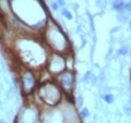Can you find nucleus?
<instances>
[{
	"label": "nucleus",
	"mask_w": 131,
	"mask_h": 123,
	"mask_svg": "<svg viewBox=\"0 0 131 123\" xmlns=\"http://www.w3.org/2000/svg\"><path fill=\"white\" fill-rule=\"evenodd\" d=\"M18 45V55L26 68H45L49 52L44 43L36 40L32 36H22Z\"/></svg>",
	"instance_id": "nucleus-1"
},
{
	"label": "nucleus",
	"mask_w": 131,
	"mask_h": 123,
	"mask_svg": "<svg viewBox=\"0 0 131 123\" xmlns=\"http://www.w3.org/2000/svg\"><path fill=\"white\" fill-rule=\"evenodd\" d=\"M44 40L45 45L55 52H59L62 55H69L70 50V42L68 36L61 30V27L56 24L52 19H48L47 26L44 31Z\"/></svg>",
	"instance_id": "nucleus-2"
},
{
	"label": "nucleus",
	"mask_w": 131,
	"mask_h": 123,
	"mask_svg": "<svg viewBox=\"0 0 131 123\" xmlns=\"http://www.w3.org/2000/svg\"><path fill=\"white\" fill-rule=\"evenodd\" d=\"M39 99L38 106H45V108L57 107L63 101V93L60 86L57 84L55 79L48 82L39 83L36 92L33 94Z\"/></svg>",
	"instance_id": "nucleus-3"
},
{
	"label": "nucleus",
	"mask_w": 131,
	"mask_h": 123,
	"mask_svg": "<svg viewBox=\"0 0 131 123\" xmlns=\"http://www.w3.org/2000/svg\"><path fill=\"white\" fill-rule=\"evenodd\" d=\"M19 82H20L21 93L25 97L33 95L36 92L37 86L39 84L38 77L36 75L35 71L33 69L26 68V67L21 69L19 73Z\"/></svg>",
	"instance_id": "nucleus-4"
},
{
	"label": "nucleus",
	"mask_w": 131,
	"mask_h": 123,
	"mask_svg": "<svg viewBox=\"0 0 131 123\" xmlns=\"http://www.w3.org/2000/svg\"><path fill=\"white\" fill-rule=\"evenodd\" d=\"M41 107L36 104L24 105L20 109L14 123H41Z\"/></svg>",
	"instance_id": "nucleus-5"
},
{
	"label": "nucleus",
	"mask_w": 131,
	"mask_h": 123,
	"mask_svg": "<svg viewBox=\"0 0 131 123\" xmlns=\"http://www.w3.org/2000/svg\"><path fill=\"white\" fill-rule=\"evenodd\" d=\"M45 68L54 77H56L58 74L62 73L63 71L67 70V58H66V55L50 51Z\"/></svg>",
	"instance_id": "nucleus-6"
},
{
	"label": "nucleus",
	"mask_w": 131,
	"mask_h": 123,
	"mask_svg": "<svg viewBox=\"0 0 131 123\" xmlns=\"http://www.w3.org/2000/svg\"><path fill=\"white\" fill-rule=\"evenodd\" d=\"M56 83L60 86L63 95H73V89L75 85V73L74 71L66 70L62 73L58 74L54 78Z\"/></svg>",
	"instance_id": "nucleus-7"
},
{
	"label": "nucleus",
	"mask_w": 131,
	"mask_h": 123,
	"mask_svg": "<svg viewBox=\"0 0 131 123\" xmlns=\"http://www.w3.org/2000/svg\"><path fill=\"white\" fill-rule=\"evenodd\" d=\"M59 107L63 114V123H82V119L80 118L73 104L64 100L59 105Z\"/></svg>",
	"instance_id": "nucleus-8"
},
{
	"label": "nucleus",
	"mask_w": 131,
	"mask_h": 123,
	"mask_svg": "<svg viewBox=\"0 0 131 123\" xmlns=\"http://www.w3.org/2000/svg\"><path fill=\"white\" fill-rule=\"evenodd\" d=\"M112 8H114L115 11L121 13L122 11H125V2L122 0H116L112 3Z\"/></svg>",
	"instance_id": "nucleus-9"
},
{
	"label": "nucleus",
	"mask_w": 131,
	"mask_h": 123,
	"mask_svg": "<svg viewBox=\"0 0 131 123\" xmlns=\"http://www.w3.org/2000/svg\"><path fill=\"white\" fill-rule=\"evenodd\" d=\"M101 98L103 99L107 105H112V104L115 102V97H114V95H112V94H109V93L105 94V95H102Z\"/></svg>",
	"instance_id": "nucleus-10"
},
{
	"label": "nucleus",
	"mask_w": 131,
	"mask_h": 123,
	"mask_svg": "<svg viewBox=\"0 0 131 123\" xmlns=\"http://www.w3.org/2000/svg\"><path fill=\"white\" fill-rule=\"evenodd\" d=\"M90 114H91V113H90V110L87 109L86 107H82L81 110H80V112H79V115H80V118H81L82 120H84V119L89 118Z\"/></svg>",
	"instance_id": "nucleus-11"
},
{
	"label": "nucleus",
	"mask_w": 131,
	"mask_h": 123,
	"mask_svg": "<svg viewBox=\"0 0 131 123\" xmlns=\"http://www.w3.org/2000/svg\"><path fill=\"white\" fill-rule=\"evenodd\" d=\"M61 15L64 16L66 19L69 20V21H71L72 19H73V14L70 12V10H68V9H66V8H63L62 10H61Z\"/></svg>",
	"instance_id": "nucleus-12"
},
{
	"label": "nucleus",
	"mask_w": 131,
	"mask_h": 123,
	"mask_svg": "<svg viewBox=\"0 0 131 123\" xmlns=\"http://www.w3.org/2000/svg\"><path fill=\"white\" fill-rule=\"evenodd\" d=\"M118 56H126L128 53V47L127 46H121L120 48L117 50Z\"/></svg>",
	"instance_id": "nucleus-13"
},
{
	"label": "nucleus",
	"mask_w": 131,
	"mask_h": 123,
	"mask_svg": "<svg viewBox=\"0 0 131 123\" xmlns=\"http://www.w3.org/2000/svg\"><path fill=\"white\" fill-rule=\"evenodd\" d=\"M91 76H92V72H91V71H87L86 73H85L84 75H83V77H82V82H83V83H87V82H90Z\"/></svg>",
	"instance_id": "nucleus-14"
},
{
	"label": "nucleus",
	"mask_w": 131,
	"mask_h": 123,
	"mask_svg": "<svg viewBox=\"0 0 131 123\" xmlns=\"http://www.w3.org/2000/svg\"><path fill=\"white\" fill-rule=\"evenodd\" d=\"M83 102H84V99H83V97L80 95L78 96V98H76V105H78V107L82 108L83 107Z\"/></svg>",
	"instance_id": "nucleus-15"
},
{
	"label": "nucleus",
	"mask_w": 131,
	"mask_h": 123,
	"mask_svg": "<svg viewBox=\"0 0 131 123\" xmlns=\"http://www.w3.org/2000/svg\"><path fill=\"white\" fill-rule=\"evenodd\" d=\"M97 77H96V75H94L93 73H92V76H91V79H90V82L92 83V85H95L96 83H97Z\"/></svg>",
	"instance_id": "nucleus-16"
},
{
	"label": "nucleus",
	"mask_w": 131,
	"mask_h": 123,
	"mask_svg": "<svg viewBox=\"0 0 131 123\" xmlns=\"http://www.w3.org/2000/svg\"><path fill=\"white\" fill-rule=\"evenodd\" d=\"M52 8H53L54 11H58L60 7L58 6V3H57V2H53V3H52Z\"/></svg>",
	"instance_id": "nucleus-17"
},
{
	"label": "nucleus",
	"mask_w": 131,
	"mask_h": 123,
	"mask_svg": "<svg viewBox=\"0 0 131 123\" xmlns=\"http://www.w3.org/2000/svg\"><path fill=\"white\" fill-rule=\"evenodd\" d=\"M57 3H58V6L59 7H64L66 6L64 0H57Z\"/></svg>",
	"instance_id": "nucleus-18"
},
{
	"label": "nucleus",
	"mask_w": 131,
	"mask_h": 123,
	"mask_svg": "<svg viewBox=\"0 0 131 123\" xmlns=\"http://www.w3.org/2000/svg\"><path fill=\"white\" fill-rule=\"evenodd\" d=\"M0 123H7V121H5V120H2V119H0Z\"/></svg>",
	"instance_id": "nucleus-19"
},
{
	"label": "nucleus",
	"mask_w": 131,
	"mask_h": 123,
	"mask_svg": "<svg viewBox=\"0 0 131 123\" xmlns=\"http://www.w3.org/2000/svg\"><path fill=\"white\" fill-rule=\"evenodd\" d=\"M0 106H1V100H0Z\"/></svg>",
	"instance_id": "nucleus-20"
},
{
	"label": "nucleus",
	"mask_w": 131,
	"mask_h": 123,
	"mask_svg": "<svg viewBox=\"0 0 131 123\" xmlns=\"http://www.w3.org/2000/svg\"><path fill=\"white\" fill-rule=\"evenodd\" d=\"M130 26H131V22H130Z\"/></svg>",
	"instance_id": "nucleus-21"
},
{
	"label": "nucleus",
	"mask_w": 131,
	"mask_h": 123,
	"mask_svg": "<svg viewBox=\"0 0 131 123\" xmlns=\"http://www.w3.org/2000/svg\"><path fill=\"white\" fill-rule=\"evenodd\" d=\"M129 12H130V13H131V10H130V11H129Z\"/></svg>",
	"instance_id": "nucleus-22"
}]
</instances>
